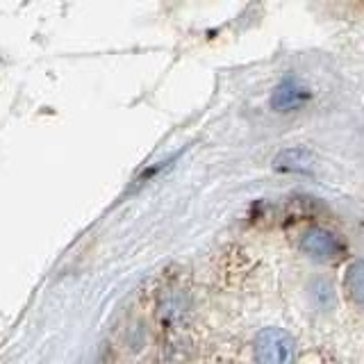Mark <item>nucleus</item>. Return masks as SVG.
Masks as SVG:
<instances>
[{"mask_svg": "<svg viewBox=\"0 0 364 364\" xmlns=\"http://www.w3.org/2000/svg\"><path fill=\"white\" fill-rule=\"evenodd\" d=\"M257 364H294V341L278 328L262 330L255 339Z\"/></svg>", "mask_w": 364, "mask_h": 364, "instance_id": "f257e3e1", "label": "nucleus"}, {"mask_svg": "<svg viewBox=\"0 0 364 364\" xmlns=\"http://www.w3.org/2000/svg\"><path fill=\"white\" fill-rule=\"evenodd\" d=\"M307 98H310V91L305 89V85H301L296 77H287L276 87L271 96V107L276 112H294L303 107Z\"/></svg>", "mask_w": 364, "mask_h": 364, "instance_id": "f03ea898", "label": "nucleus"}, {"mask_svg": "<svg viewBox=\"0 0 364 364\" xmlns=\"http://www.w3.org/2000/svg\"><path fill=\"white\" fill-rule=\"evenodd\" d=\"M301 248L305 250L307 255L314 257V259H321V262H330L339 255V242L335 239V235H330L321 228H312V230H307L303 235V242H301Z\"/></svg>", "mask_w": 364, "mask_h": 364, "instance_id": "7ed1b4c3", "label": "nucleus"}, {"mask_svg": "<svg viewBox=\"0 0 364 364\" xmlns=\"http://www.w3.org/2000/svg\"><path fill=\"white\" fill-rule=\"evenodd\" d=\"M273 168L287 173H312L316 168V157L307 148H287L273 159Z\"/></svg>", "mask_w": 364, "mask_h": 364, "instance_id": "20e7f679", "label": "nucleus"}, {"mask_svg": "<svg viewBox=\"0 0 364 364\" xmlns=\"http://www.w3.org/2000/svg\"><path fill=\"white\" fill-rule=\"evenodd\" d=\"M346 291L353 303L364 307V259L350 264L346 273Z\"/></svg>", "mask_w": 364, "mask_h": 364, "instance_id": "39448f33", "label": "nucleus"}]
</instances>
